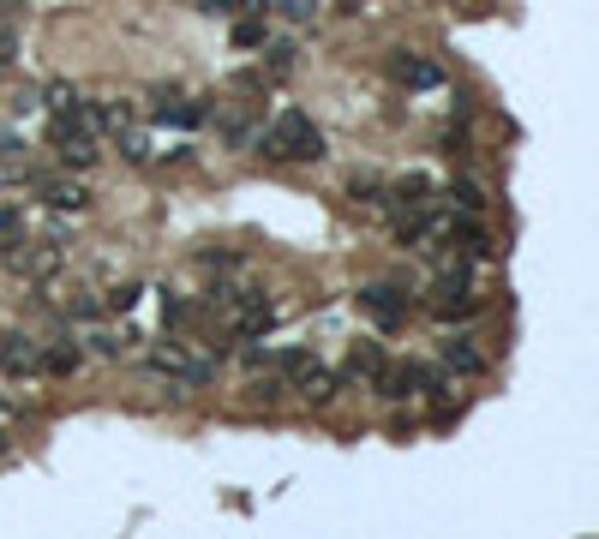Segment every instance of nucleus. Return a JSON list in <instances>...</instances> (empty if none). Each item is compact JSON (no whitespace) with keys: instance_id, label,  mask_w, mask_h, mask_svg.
<instances>
[{"instance_id":"9b49d317","label":"nucleus","mask_w":599,"mask_h":539,"mask_svg":"<svg viewBox=\"0 0 599 539\" xmlns=\"http://www.w3.org/2000/svg\"><path fill=\"white\" fill-rule=\"evenodd\" d=\"M372 384H378V396L402 402L414 384H426V372H420V366H378V378H372Z\"/></svg>"},{"instance_id":"0eeeda50","label":"nucleus","mask_w":599,"mask_h":539,"mask_svg":"<svg viewBox=\"0 0 599 539\" xmlns=\"http://www.w3.org/2000/svg\"><path fill=\"white\" fill-rule=\"evenodd\" d=\"M390 72H396V84H408V90H438V84H444V66H432V60H420V54H396Z\"/></svg>"},{"instance_id":"cd10ccee","label":"nucleus","mask_w":599,"mask_h":539,"mask_svg":"<svg viewBox=\"0 0 599 539\" xmlns=\"http://www.w3.org/2000/svg\"><path fill=\"white\" fill-rule=\"evenodd\" d=\"M12 48H18V42H12V36H6V30H0V72H6V66H12Z\"/></svg>"},{"instance_id":"393cba45","label":"nucleus","mask_w":599,"mask_h":539,"mask_svg":"<svg viewBox=\"0 0 599 539\" xmlns=\"http://www.w3.org/2000/svg\"><path fill=\"white\" fill-rule=\"evenodd\" d=\"M234 42H240V48H258V42H264V24H240Z\"/></svg>"},{"instance_id":"7ed1b4c3","label":"nucleus","mask_w":599,"mask_h":539,"mask_svg":"<svg viewBox=\"0 0 599 539\" xmlns=\"http://www.w3.org/2000/svg\"><path fill=\"white\" fill-rule=\"evenodd\" d=\"M360 312H366L378 330H396V324L408 318V300H402L396 288H360Z\"/></svg>"},{"instance_id":"4468645a","label":"nucleus","mask_w":599,"mask_h":539,"mask_svg":"<svg viewBox=\"0 0 599 539\" xmlns=\"http://www.w3.org/2000/svg\"><path fill=\"white\" fill-rule=\"evenodd\" d=\"M378 366H384V354H378L372 342H360V348L348 354V378H366V384H372V378H378Z\"/></svg>"},{"instance_id":"c85d7f7f","label":"nucleus","mask_w":599,"mask_h":539,"mask_svg":"<svg viewBox=\"0 0 599 539\" xmlns=\"http://www.w3.org/2000/svg\"><path fill=\"white\" fill-rule=\"evenodd\" d=\"M6 438H12V414L0 408V444H6Z\"/></svg>"},{"instance_id":"aec40b11","label":"nucleus","mask_w":599,"mask_h":539,"mask_svg":"<svg viewBox=\"0 0 599 539\" xmlns=\"http://www.w3.org/2000/svg\"><path fill=\"white\" fill-rule=\"evenodd\" d=\"M48 108H54V114H72V108H78V90H66V84H48Z\"/></svg>"},{"instance_id":"1a4fd4ad","label":"nucleus","mask_w":599,"mask_h":539,"mask_svg":"<svg viewBox=\"0 0 599 539\" xmlns=\"http://www.w3.org/2000/svg\"><path fill=\"white\" fill-rule=\"evenodd\" d=\"M276 324V306L264 300V294H252V300H240V312H234V330L240 336H264Z\"/></svg>"},{"instance_id":"20e7f679","label":"nucleus","mask_w":599,"mask_h":539,"mask_svg":"<svg viewBox=\"0 0 599 539\" xmlns=\"http://www.w3.org/2000/svg\"><path fill=\"white\" fill-rule=\"evenodd\" d=\"M150 372H162V378H174V384H186V390H198V384L210 378V366H198V360H186V354H180L174 342L150 354Z\"/></svg>"},{"instance_id":"4be33fe9","label":"nucleus","mask_w":599,"mask_h":539,"mask_svg":"<svg viewBox=\"0 0 599 539\" xmlns=\"http://www.w3.org/2000/svg\"><path fill=\"white\" fill-rule=\"evenodd\" d=\"M276 396H282V378H270V372L252 378V402H276Z\"/></svg>"},{"instance_id":"bb28decb","label":"nucleus","mask_w":599,"mask_h":539,"mask_svg":"<svg viewBox=\"0 0 599 539\" xmlns=\"http://www.w3.org/2000/svg\"><path fill=\"white\" fill-rule=\"evenodd\" d=\"M276 6H282L288 18H312V0H276Z\"/></svg>"},{"instance_id":"a211bd4d","label":"nucleus","mask_w":599,"mask_h":539,"mask_svg":"<svg viewBox=\"0 0 599 539\" xmlns=\"http://www.w3.org/2000/svg\"><path fill=\"white\" fill-rule=\"evenodd\" d=\"M450 198H456V204H462L468 216H480V210H486V192H480L474 180H456V192H450Z\"/></svg>"},{"instance_id":"6e6552de","label":"nucleus","mask_w":599,"mask_h":539,"mask_svg":"<svg viewBox=\"0 0 599 539\" xmlns=\"http://www.w3.org/2000/svg\"><path fill=\"white\" fill-rule=\"evenodd\" d=\"M432 312H438V318H462V312H474L468 282H462V276H444V282H438V294H432Z\"/></svg>"},{"instance_id":"5701e85b","label":"nucleus","mask_w":599,"mask_h":539,"mask_svg":"<svg viewBox=\"0 0 599 539\" xmlns=\"http://www.w3.org/2000/svg\"><path fill=\"white\" fill-rule=\"evenodd\" d=\"M348 192H354V198H360V204H378V192H384V186H378V180H372V174H366V180H360V174H354V186H348Z\"/></svg>"},{"instance_id":"f3484780","label":"nucleus","mask_w":599,"mask_h":539,"mask_svg":"<svg viewBox=\"0 0 599 539\" xmlns=\"http://www.w3.org/2000/svg\"><path fill=\"white\" fill-rule=\"evenodd\" d=\"M426 192H432V180H426V174H408V180H396V198H402L408 210H420V204H426Z\"/></svg>"},{"instance_id":"a878e982","label":"nucleus","mask_w":599,"mask_h":539,"mask_svg":"<svg viewBox=\"0 0 599 539\" xmlns=\"http://www.w3.org/2000/svg\"><path fill=\"white\" fill-rule=\"evenodd\" d=\"M144 156H150V144L138 132H126V162H144Z\"/></svg>"},{"instance_id":"dca6fc26","label":"nucleus","mask_w":599,"mask_h":539,"mask_svg":"<svg viewBox=\"0 0 599 539\" xmlns=\"http://www.w3.org/2000/svg\"><path fill=\"white\" fill-rule=\"evenodd\" d=\"M264 72H270V78L294 72V42H270V48H264Z\"/></svg>"},{"instance_id":"c756f323","label":"nucleus","mask_w":599,"mask_h":539,"mask_svg":"<svg viewBox=\"0 0 599 539\" xmlns=\"http://www.w3.org/2000/svg\"><path fill=\"white\" fill-rule=\"evenodd\" d=\"M0 6H6V0H0Z\"/></svg>"},{"instance_id":"f03ea898","label":"nucleus","mask_w":599,"mask_h":539,"mask_svg":"<svg viewBox=\"0 0 599 539\" xmlns=\"http://www.w3.org/2000/svg\"><path fill=\"white\" fill-rule=\"evenodd\" d=\"M54 144H60V162H66V168H90V162L102 156V150H96V132H90L84 120H66V114H60V126H54Z\"/></svg>"},{"instance_id":"9d476101","label":"nucleus","mask_w":599,"mask_h":539,"mask_svg":"<svg viewBox=\"0 0 599 539\" xmlns=\"http://www.w3.org/2000/svg\"><path fill=\"white\" fill-rule=\"evenodd\" d=\"M444 366L462 372V378H480V372H486V354H480L468 336H450V342H444Z\"/></svg>"},{"instance_id":"f257e3e1","label":"nucleus","mask_w":599,"mask_h":539,"mask_svg":"<svg viewBox=\"0 0 599 539\" xmlns=\"http://www.w3.org/2000/svg\"><path fill=\"white\" fill-rule=\"evenodd\" d=\"M264 156L270 162H318L324 156V132L300 114V108H282L264 132Z\"/></svg>"},{"instance_id":"412c9836","label":"nucleus","mask_w":599,"mask_h":539,"mask_svg":"<svg viewBox=\"0 0 599 539\" xmlns=\"http://www.w3.org/2000/svg\"><path fill=\"white\" fill-rule=\"evenodd\" d=\"M18 228H24L18 204H0V246H6V240H18Z\"/></svg>"},{"instance_id":"ddd939ff","label":"nucleus","mask_w":599,"mask_h":539,"mask_svg":"<svg viewBox=\"0 0 599 539\" xmlns=\"http://www.w3.org/2000/svg\"><path fill=\"white\" fill-rule=\"evenodd\" d=\"M0 372H36V348L18 336H0Z\"/></svg>"},{"instance_id":"f8f14e48","label":"nucleus","mask_w":599,"mask_h":539,"mask_svg":"<svg viewBox=\"0 0 599 539\" xmlns=\"http://www.w3.org/2000/svg\"><path fill=\"white\" fill-rule=\"evenodd\" d=\"M42 198H48L54 210H72V216H78V210L90 204V192H84L78 180H42Z\"/></svg>"},{"instance_id":"6ab92c4d","label":"nucleus","mask_w":599,"mask_h":539,"mask_svg":"<svg viewBox=\"0 0 599 539\" xmlns=\"http://www.w3.org/2000/svg\"><path fill=\"white\" fill-rule=\"evenodd\" d=\"M42 366H48L54 378H66V372H78V348H48V354H42Z\"/></svg>"},{"instance_id":"2eb2a0df","label":"nucleus","mask_w":599,"mask_h":539,"mask_svg":"<svg viewBox=\"0 0 599 539\" xmlns=\"http://www.w3.org/2000/svg\"><path fill=\"white\" fill-rule=\"evenodd\" d=\"M156 114H162V120H174V126H198V120H204V108H198V102H180V96H174V102L162 96V108H156Z\"/></svg>"},{"instance_id":"39448f33","label":"nucleus","mask_w":599,"mask_h":539,"mask_svg":"<svg viewBox=\"0 0 599 539\" xmlns=\"http://www.w3.org/2000/svg\"><path fill=\"white\" fill-rule=\"evenodd\" d=\"M288 372H294V390H300V396H306L312 408H324V402L336 396V378H330L324 366H312L306 354H294V360H288Z\"/></svg>"},{"instance_id":"b1692460","label":"nucleus","mask_w":599,"mask_h":539,"mask_svg":"<svg viewBox=\"0 0 599 539\" xmlns=\"http://www.w3.org/2000/svg\"><path fill=\"white\" fill-rule=\"evenodd\" d=\"M138 294H144V288H138V282H126V288H114V294H108V306H114V312H126Z\"/></svg>"},{"instance_id":"423d86ee","label":"nucleus","mask_w":599,"mask_h":539,"mask_svg":"<svg viewBox=\"0 0 599 539\" xmlns=\"http://www.w3.org/2000/svg\"><path fill=\"white\" fill-rule=\"evenodd\" d=\"M60 264H66V252H60V246H24V252H12V270H18V276H30V282L60 276Z\"/></svg>"}]
</instances>
